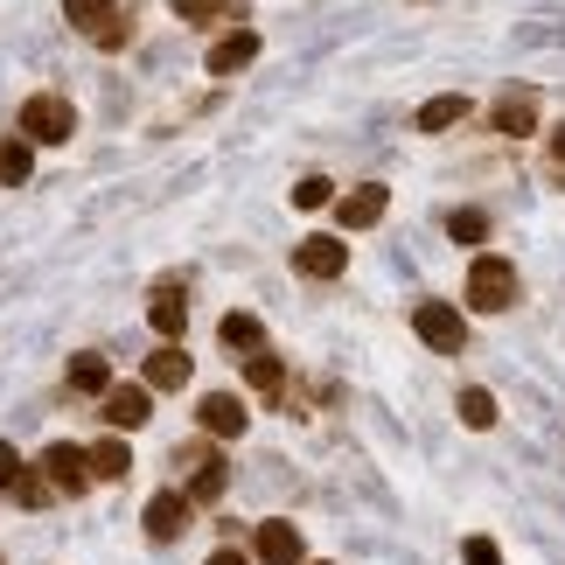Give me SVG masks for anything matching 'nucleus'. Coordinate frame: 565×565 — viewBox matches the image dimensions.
I'll list each match as a JSON object with an SVG mask.
<instances>
[{"label":"nucleus","mask_w":565,"mask_h":565,"mask_svg":"<svg viewBox=\"0 0 565 565\" xmlns=\"http://www.w3.org/2000/svg\"><path fill=\"white\" fill-rule=\"evenodd\" d=\"M210 565H252V558H245V552H231V545H216V552H210Z\"/></svg>","instance_id":"nucleus-31"},{"label":"nucleus","mask_w":565,"mask_h":565,"mask_svg":"<svg viewBox=\"0 0 565 565\" xmlns=\"http://www.w3.org/2000/svg\"><path fill=\"white\" fill-rule=\"evenodd\" d=\"M454 412H461V426H475V433H489V426H495V398H489L482 384H468L461 398H454Z\"/></svg>","instance_id":"nucleus-22"},{"label":"nucleus","mask_w":565,"mask_h":565,"mask_svg":"<svg viewBox=\"0 0 565 565\" xmlns=\"http://www.w3.org/2000/svg\"><path fill=\"white\" fill-rule=\"evenodd\" d=\"M71 391H84V398H105V391H113V363H105L98 350H77V356H71Z\"/></svg>","instance_id":"nucleus-16"},{"label":"nucleus","mask_w":565,"mask_h":565,"mask_svg":"<svg viewBox=\"0 0 565 565\" xmlns=\"http://www.w3.org/2000/svg\"><path fill=\"white\" fill-rule=\"evenodd\" d=\"M84 461H92V482H126L134 447H126V440H98V447H84Z\"/></svg>","instance_id":"nucleus-18"},{"label":"nucleus","mask_w":565,"mask_h":565,"mask_svg":"<svg viewBox=\"0 0 565 565\" xmlns=\"http://www.w3.org/2000/svg\"><path fill=\"white\" fill-rule=\"evenodd\" d=\"M175 14L203 29V21H216V14H237V0H175Z\"/></svg>","instance_id":"nucleus-25"},{"label":"nucleus","mask_w":565,"mask_h":565,"mask_svg":"<svg viewBox=\"0 0 565 565\" xmlns=\"http://www.w3.org/2000/svg\"><path fill=\"white\" fill-rule=\"evenodd\" d=\"M216 342H224V350H237V356H258L266 321H258V315H224V321H216Z\"/></svg>","instance_id":"nucleus-17"},{"label":"nucleus","mask_w":565,"mask_h":565,"mask_svg":"<svg viewBox=\"0 0 565 565\" xmlns=\"http://www.w3.org/2000/svg\"><path fill=\"white\" fill-rule=\"evenodd\" d=\"M335 195V182L329 175H308V182H294V210H321Z\"/></svg>","instance_id":"nucleus-26"},{"label":"nucleus","mask_w":565,"mask_h":565,"mask_svg":"<svg viewBox=\"0 0 565 565\" xmlns=\"http://www.w3.org/2000/svg\"><path fill=\"white\" fill-rule=\"evenodd\" d=\"M294 273L300 279H342V273H350V245H342V237H300Z\"/></svg>","instance_id":"nucleus-8"},{"label":"nucleus","mask_w":565,"mask_h":565,"mask_svg":"<svg viewBox=\"0 0 565 565\" xmlns=\"http://www.w3.org/2000/svg\"><path fill=\"white\" fill-rule=\"evenodd\" d=\"M252 552H258V565H308V545H300V531L287 516H266L252 531Z\"/></svg>","instance_id":"nucleus-7"},{"label":"nucleus","mask_w":565,"mask_h":565,"mask_svg":"<svg viewBox=\"0 0 565 565\" xmlns=\"http://www.w3.org/2000/svg\"><path fill=\"white\" fill-rule=\"evenodd\" d=\"M461 558H468V565H503V552H495V537H468V545H461Z\"/></svg>","instance_id":"nucleus-28"},{"label":"nucleus","mask_w":565,"mask_h":565,"mask_svg":"<svg viewBox=\"0 0 565 565\" xmlns=\"http://www.w3.org/2000/svg\"><path fill=\"white\" fill-rule=\"evenodd\" d=\"M29 175H35V154H29V140H8V147H0V182H8V189H21Z\"/></svg>","instance_id":"nucleus-23"},{"label":"nucleus","mask_w":565,"mask_h":565,"mask_svg":"<svg viewBox=\"0 0 565 565\" xmlns=\"http://www.w3.org/2000/svg\"><path fill=\"white\" fill-rule=\"evenodd\" d=\"M245 384H252V391H266V398L279 405V391H287V363L258 350V356H245Z\"/></svg>","instance_id":"nucleus-21"},{"label":"nucleus","mask_w":565,"mask_h":565,"mask_svg":"<svg viewBox=\"0 0 565 565\" xmlns=\"http://www.w3.org/2000/svg\"><path fill=\"white\" fill-rule=\"evenodd\" d=\"M21 134H29L35 147H63L77 134V113H71V98H56V92H35L29 105H21Z\"/></svg>","instance_id":"nucleus-1"},{"label":"nucleus","mask_w":565,"mask_h":565,"mask_svg":"<svg viewBox=\"0 0 565 565\" xmlns=\"http://www.w3.org/2000/svg\"><path fill=\"white\" fill-rule=\"evenodd\" d=\"M189 510H195V503H189L182 489H161L154 503L140 510V524H147V537H154V545H175V537L189 531Z\"/></svg>","instance_id":"nucleus-9"},{"label":"nucleus","mask_w":565,"mask_h":565,"mask_svg":"<svg viewBox=\"0 0 565 565\" xmlns=\"http://www.w3.org/2000/svg\"><path fill=\"white\" fill-rule=\"evenodd\" d=\"M189 371H195L189 350H175V342H168V350L147 356V391H182V384H189Z\"/></svg>","instance_id":"nucleus-14"},{"label":"nucleus","mask_w":565,"mask_h":565,"mask_svg":"<svg viewBox=\"0 0 565 565\" xmlns=\"http://www.w3.org/2000/svg\"><path fill=\"white\" fill-rule=\"evenodd\" d=\"M510 300H516L510 258H475V266H468V308H475V315H503Z\"/></svg>","instance_id":"nucleus-3"},{"label":"nucleus","mask_w":565,"mask_h":565,"mask_svg":"<svg viewBox=\"0 0 565 565\" xmlns=\"http://www.w3.org/2000/svg\"><path fill=\"white\" fill-rule=\"evenodd\" d=\"M461 119H468V98H461V92L419 105V134H447V126H461Z\"/></svg>","instance_id":"nucleus-20"},{"label":"nucleus","mask_w":565,"mask_h":565,"mask_svg":"<svg viewBox=\"0 0 565 565\" xmlns=\"http://www.w3.org/2000/svg\"><path fill=\"white\" fill-rule=\"evenodd\" d=\"M552 182L565 189V126H558V134H552Z\"/></svg>","instance_id":"nucleus-30"},{"label":"nucleus","mask_w":565,"mask_h":565,"mask_svg":"<svg viewBox=\"0 0 565 565\" xmlns=\"http://www.w3.org/2000/svg\"><path fill=\"white\" fill-rule=\"evenodd\" d=\"M14 495H21V510H50V482H42V475H21Z\"/></svg>","instance_id":"nucleus-27"},{"label":"nucleus","mask_w":565,"mask_h":565,"mask_svg":"<svg viewBox=\"0 0 565 565\" xmlns=\"http://www.w3.org/2000/svg\"><path fill=\"white\" fill-rule=\"evenodd\" d=\"M412 329H419V342L440 350V356L468 350V321H461V308H447V300H419V308H412Z\"/></svg>","instance_id":"nucleus-2"},{"label":"nucleus","mask_w":565,"mask_h":565,"mask_svg":"<svg viewBox=\"0 0 565 565\" xmlns=\"http://www.w3.org/2000/svg\"><path fill=\"white\" fill-rule=\"evenodd\" d=\"M245 63H258V35H252V29H231V35L210 50V71H216V77H237Z\"/></svg>","instance_id":"nucleus-13"},{"label":"nucleus","mask_w":565,"mask_h":565,"mask_svg":"<svg viewBox=\"0 0 565 565\" xmlns=\"http://www.w3.org/2000/svg\"><path fill=\"white\" fill-rule=\"evenodd\" d=\"M384 210H391V189H384V182H363V189H350V195L335 203V224H342V231H371Z\"/></svg>","instance_id":"nucleus-11"},{"label":"nucleus","mask_w":565,"mask_h":565,"mask_svg":"<svg viewBox=\"0 0 565 565\" xmlns=\"http://www.w3.org/2000/svg\"><path fill=\"white\" fill-rule=\"evenodd\" d=\"M495 126H503L510 140H531V134H537V105H531V92L495 98Z\"/></svg>","instance_id":"nucleus-19"},{"label":"nucleus","mask_w":565,"mask_h":565,"mask_svg":"<svg viewBox=\"0 0 565 565\" xmlns=\"http://www.w3.org/2000/svg\"><path fill=\"white\" fill-rule=\"evenodd\" d=\"M35 475H42V482H50V495H84V489H92V461H84V447H71V440L42 447Z\"/></svg>","instance_id":"nucleus-4"},{"label":"nucleus","mask_w":565,"mask_h":565,"mask_svg":"<svg viewBox=\"0 0 565 565\" xmlns=\"http://www.w3.org/2000/svg\"><path fill=\"white\" fill-rule=\"evenodd\" d=\"M195 419H203V433H216V440H237V433H245V405L216 391V398L195 405Z\"/></svg>","instance_id":"nucleus-15"},{"label":"nucleus","mask_w":565,"mask_h":565,"mask_svg":"<svg viewBox=\"0 0 565 565\" xmlns=\"http://www.w3.org/2000/svg\"><path fill=\"white\" fill-rule=\"evenodd\" d=\"M105 419H113L119 433L147 426V419H154V391H147V384H113V391H105Z\"/></svg>","instance_id":"nucleus-12"},{"label":"nucleus","mask_w":565,"mask_h":565,"mask_svg":"<svg viewBox=\"0 0 565 565\" xmlns=\"http://www.w3.org/2000/svg\"><path fill=\"white\" fill-rule=\"evenodd\" d=\"M182 461H189V503H216L231 482V468H224V454H210V447H182Z\"/></svg>","instance_id":"nucleus-10"},{"label":"nucleus","mask_w":565,"mask_h":565,"mask_svg":"<svg viewBox=\"0 0 565 565\" xmlns=\"http://www.w3.org/2000/svg\"><path fill=\"white\" fill-rule=\"evenodd\" d=\"M147 321H154L161 342H182V329H189V287H182V279H154V294H147Z\"/></svg>","instance_id":"nucleus-5"},{"label":"nucleus","mask_w":565,"mask_h":565,"mask_svg":"<svg viewBox=\"0 0 565 565\" xmlns=\"http://www.w3.org/2000/svg\"><path fill=\"white\" fill-rule=\"evenodd\" d=\"M447 237H454V245H482V237H489V216L482 210H454L447 216Z\"/></svg>","instance_id":"nucleus-24"},{"label":"nucleus","mask_w":565,"mask_h":565,"mask_svg":"<svg viewBox=\"0 0 565 565\" xmlns=\"http://www.w3.org/2000/svg\"><path fill=\"white\" fill-rule=\"evenodd\" d=\"M21 475H29V468H21V454H14L8 440H0V489H14V482H21Z\"/></svg>","instance_id":"nucleus-29"},{"label":"nucleus","mask_w":565,"mask_h":565,"mask_svg":"<svg viewBox=\"0 0 565 565\" xmlns=\"http://www.w3.org/2000/svg\"><path fill=\"white\" fill-rule=\"evenodd\" d=\"M63 14H71V29H84L92 42H126V14H119V0H63Z\"/></svg>","instance_id":"nucleus-6"}]
</instances>
